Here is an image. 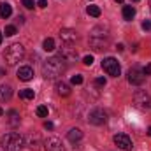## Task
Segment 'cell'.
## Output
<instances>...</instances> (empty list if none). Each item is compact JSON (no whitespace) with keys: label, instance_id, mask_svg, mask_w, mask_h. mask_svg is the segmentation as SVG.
Wrapping results in <instances>:
<instances>
[{"label":"cell","instance_id":"cell-1","mask_svg":"<svg viewBox=\"0 0 151 151\" xmlns=\"http://www.w3.org/2000/svg\"><path fill=\"white\" fill-rule=\"evenodd\" d=\"M65 69H67L65 60L62 56H53V58H47L42 63V76L46 79H56L58 76H62L65 72Z\"/></svg>","mask_w":151,"mask_h":151},{"label":"cell","instance_id":"cell-2","mask_svg":"<svg viewBox=\"0 0 151 151\" xmlns=\"http://www.w3.org/2000/svg\"><path fill=\"white\" fill-rule=\"evenodd\" d=\"M0 146L4 148V151H21L25 146V139L19 134L11 132L0 137Z\"/></svg>","mask_w":151,"mask_h":151},{"label":"cell","instance_id":"cell-3","mask_svg":"<svg viewBox=\"0 0 151 151\" xmlns=\"http://www.w3.org/2000/svg\"><path fill=\"white\" fill-rule=\"evenodd\" d=\"M25 58V47L16 42V44H11L5 51H4V60L7 62V65H16L18 62H21Z\"/></svg>","mask_w":151,"mask_h":151},{"label":"cell","instance_id":"cell-4","mask_svg":"<svg viewBox=\"0 0 151 151\" xmlns=\"http://www.w3.org/2000/svg\"><path fill=\"white\" fill-rule=\"evenodd\" d=\"M102 69L109 76H113V77H118V76L121 74V67H119L118 60L113 58V56H107V58L102 60Z\"/></svg>","mask_w":151,"mask_h":151},{"label":"cell","instance_id":"cell-5","mask_svg":"<svg viewBox=\"0 0 151 151\" xmlns=\"http://www.w3.org/2000/svg\"><path fill=\"white\" fill-rule=\"evenodd\" d=\"M88 121L91 125H104L107 121V113L104 109H100V107H95V109H91L90 114H88Z\"/></svg>","mask_w":151,"mask_h":151},{"label":"cell","instance_id":"cell-6","mask_svg":"<svg viewBox=\"0 0 151 151\" xmlns=\"http://www.w3.org/2000/svg\"><path fill=\"white\" fill-rule=\"evenodd\" d=\"M127 79H128L130 84H134V86H141V84L144 83L146 76H144V72H142L139 67H132V69L128 70V74H127Z\"/></svg>","mask_w":151,"mask_h":151},{"label":"cell","instance_id":"cell-7","mask_svg":"<svg viewBox=\"0 0 151 151\" xmlns=\"http://www.w3.org/2000/svg\"><path fill=\"white\" fill-rule=\"evenodd\" d=\"M134 104H135V107H139V109H150L151 107L150 95H148L146 91H135V93H134Z\"/></svg>","mask_w":151,"mask_h":151},{"label":"cell","instance_id":"cell-8","mask_svg":"<svg viewBox=\"0 0 151 151\" xmlns=\"http://www.w3.org/2000/svg\"><path fill=\"white\" fill-rule=\"evenodd\" d=\"M114 144H116L119 150H125V151H130L134 148V142H132V139H130L127 134H116V135H114Z\"/></svg>","mask_w":151,"mask_h":151},{"label":"cell","instance_id":"cell-9","mask_svg":"<svg viewBox=\"0 0 151 151\" xmlns=\"http://www.w3.org/2000/svg\"><path fill=\"white\" fill-rule=\"evenodd\" d=\"M44 148H46V151H65L62 141L58 137H47L44 141Z\"/></svg>","mask_w":151,"mask_h":151},{"label":"cell","instance_id":"cell-10","mask_svg":"<svg viewBox=\"0 0 151 151\" xmlns=\"http://www.w3.org/2000/svg\"><path fill=\"white\" fill-rule=\"evenodd\" d=\"M60 39H62L63 42L70 44V42L77 40V32H76V30H70V28H62V30H60Z\"/></svg>","mask_w":151,"mask_h":151},{"label":"cell","instance_id":"cell-11","mask_svg":"<svg viewBox=\"0 0 151 151\" xmlns=\"http://www.w3.org/2000/svg\"><path fill=\"white\" fill-rule=\"evenodd\" d=\"M18 77H19L21 81H30V79L34 77V69L28 67V65L19 67V70H18Z\"/></svg>","mask_w":151,"mask_h":151},{"label":"cell","instance_id":"cell-12","mask_svg":"<svg viewBox=\"0 0 151 151\" xmlns=\"http://www.w3.org/2000/svg\"><path fill=\"white\" fill-rule=\"evenodd\" d=\"M60 56H62L63 60H76V58H77V51H76L74 47H70V46L67 44V46L60 51Z\"/></svg>","mask_w":151,"mask_h":151},{"label":"cell","instance_id":"cell-13","mask_svg":"<svg viewBox=\"0 0 151 151\" xmlns=\"http://www.w3.org/2000/svg\"><path fill=\"white\" fill-rule=\"evenodd\" d=\"M70 91H72V90H70V86H69L65 81H58V83H56V93H58V95H62V97H69Z\"/></svg>","mask_w":151,"mask_h":151},{"label":"cell","instance_id":"cell-14","mask_svg":"<svg viewBox=\"0 0 151 151\" xmlns=\"http://www.w3.org/2000/svg\"><path fill=\"white\" fill-rule=\"evenodd\" d=\"M11 97H12V88L9 84H2L0 86V102H7V100H11Z\"/></svg>","mask_w":151,"mask_h":151},{"label":"cell","instance_id":"cell-15","mask_svg":"<svg viewBox=\"0 0 151 151\" xmlns=\"http://www.w3.org/2000/svg\"><path fill=\"white\" fill-rule=\"evenodd\" d=\"M19 121H21V116H19V113L18 111H9L7 113V123L11 125V127H18L19 125Z\"/></svg>","mask_w":151,"mask_h":151},{"label":"cell","instance_id":"cell-16","mask_svg":"<svg viewBox=\"0 0 151 151\" xmlns=\"http://www.w3.org/2000/svg\"><path fill=\"white\" fill-rule=\"evenodd\" d=\"M11 14H12V7H11V4H7V2H2V4H0V18L7 19Z\"/></svg>","mask_w":151,"mask_h":151},{"label":"cell","instance_id":"cell-17","mask_svg":"<svg viewBox=\"0 0 151 151\" xmlns=\"http://www.w3.org/2000/svg\"><path fill=\"white\" fill-rule=\"evenodd\" d=\"M67 137H69L70 142H79V141L83 139V132H81L79 128H72V130H69Z\"/></svg>","mask_w":151,"mask_h":151},{"label":"cell","instance_id":"cell-18","mask_svg":"<svg viewBox=\"0 0 151 151\" xmlns=\"http://www.w3.org/2000/svg\"><path fill=\"white\" fill-rule=\"evenodd\" d=\"M134 16H135V9H134L132 5H125V7H123V18H125L127 21H132Z\"/></svg>","mask_w":151,"mask_h":151},{"label":"cell","instance_id":"cell-19","mask_svg":"<svg viewBox=\"0 0 151 151\" xmlns=\"http://www.w3.org/2000/svg\"><path fill=\"white\" fill-rule=\"evenodd\" d=\"M19 97H21V99H25V100H32V99L35 97V93H34V90L25 88V90H21V91H19Z\"/></svg>","mask_w":151,"mask_h":151},{"label":"cell","instance_id":"cell-20","mask_svg":"<svg viewBox=\"0 0 151 151\" xmlns=\"http://www.w3.org/2000/svg\"><path fill=\"white\" fill-rule=\"evenodd\" d=\"M28 146L32 148V150H39V146H40V139H39V135H30L28 137Z\"/></svg>","mask_w":151,"mask_h":151},{"label":"cell","instance_id":"cell-21","mask_svg":"<svg viewBox=\"0 0 151 151\" xmlns=\"http://www.w3.org/2000/svg\"><path fill=\"white\" fill-rule=\"evenodd\" d=\"M86 12H88L90 16H93V18H99V16H100V7H97V5H88Z\"/></svg>","mask_w":151,"mask_h":151},{"label":"cell","instance_id":"cell-22","mask_svg":"<svg viewBox=\"0 0 151 151\" xmlns=\"http://www.w3.org/2000/svg\"><path fill=\"white\" fill-rule=\"evenodd\" d=\"M42 47H44V51H53V49H55V40L51 37H47L42 42Z\"/></svg>","mask_w":151,"mask_h":151},{"label":"cell","instance_id":"cell-23","mask_svg":"<svg viewBox=\"0 0 151 151\" xmlns=\"http://www.w3.org/2000/svg\"><path fill=\"white\" fill-rule=\"evenodd\" d=\"M4 34H5L7 37H12V35H16V27H12V25H7V27H5V30H4Z\"/></svg>","mask_w":151,"mask_h":151},{"label":"cell","instance_id":"cell-24","mask_svg":"<svg viewBox=\"0 0 151 151\" xmlns=\"http://www.w3.org/2000/svg\"><path fill=\"white\" fill-rule=\"evenodd\" d=\"M37 116L39 118H46V116H47V107H46V106H39L37 107Z\"/></svg>","mask_w":151,"mask_h":151},{"label":"cell","instance_id":"cell-25","mask_svg":"<svg viewBox=\"0 0 151 151\" xmlns=\"http://www.w3.org/2000/svg\"><path fill=\"white\" fill-rule=\"evenodd\" d=\"M70 83H72V84H81V83H83V76H81V74H76V76H72Z\"/></svg>","mask_w":151,"mask_h":151},{"label":"cell","instance_id":"cell-26","mask_svg":"<svg viewBox=\"0 0 151 151\" xmlns=\"http://www.w3.org/2000/svg\"><path fill=\"white\" fill-rule=\"evenodd\" d=\"M83 63H84V65H88V67H90V65H91V63H93V56H91V55H86V56H84V58H83Z\"/></svg>","mask_w":151,"mask_h":151},{"label":"cell","instance_id":"cell-27","mask_svg":"<svg viewBox=\"0 0 151 151\" xmlns=\"http://www.w3.org/2000/svg\"><path fill=\"white\" fill-rule=\"evenodd\" d=\"M95 84L97 86H106V77H97L95 79Z\"/></svg>","mask_w":151,"mask_h":151},{"label":"cell","instance_id":"cell-28","mask_svg":"<svg viewBox=\"0 0 151 151\" xmlns=\"http://www.w3.org/2000/svg\"><path fill=\"white\" fill-rule=\"evenodd\" d=\"M23 5H25L27 9H34L35 4H34V0H23Z\"/></svg>","mask_w":151,"mask_h":151},{"label":"cell","instance_id":"cell-29","mask_svg":"<svg viewBox=\"0 0 151 151\" xmlns=\"http://www.w3.org/2000/svg\"><path fill=\"white\" fill-rule=\"evenodd\" d=\"M142 72H144V76H150L151 74V63H148V65L142 69Z\"/></svg>","mask_w":151,"mask_h":151},{"label":"cell","instance_id":"cell-30","mask_svg":"<svg viewBox=\"0 0 151 151\" xmlns=\"http://www.w3.org/2000/svg\"><path fill=\"white\" fill-rule=\"evenodd\" d=\"M142 28H144V30H151V21H148V19H146V21L142 23Z\"/></svg>","mask_w":151,"mask_h":151},{"label":"cell","instance_id":"cell-31","mask_svg":"<svg viewBox=\"0 0 151 151\" xmlns=\"http://www.w3.org/2000/svg\"><path fill=\"white\" fill-rule=\"evenodd\" d=\"M44 128H46V130H53V123H51V121H46V123H44Z\"/></svg>","mask_w":151,"mask_h":151},{"label":"cell","instance_id":"cell-32","mask_svg":"<svg viewBox=\"0 0 151 151\" xmlns=\"http://www.w3.org/2000/svg\"><path fill=\"white\" fill-rule=\"evenodd\" d=\"M37 4H39V7H46L47 5V0H37Z\"/></svg>","mask_w":151,"mask_h":151},{"label":"cell","instance_id":"cell-33","mask_svg":"<svg viewBox=\"0 0 151 151\" xmlns=\"http://www.w3.org/2000/svg\"><path fill=\"white\" fill-rule=\"evenodd\" d=\"M4 72H5V70H4V69H0V76H4Z\"/></svg>","mask_w":151,"mask_h":151},{"label":"cell","instance_id":"cell-34","mask_svg":"<svg viewBox=\"0 0 151 151\" xmlns=\"http://www.w3.org/2000/svg\"><path fill=\"white\" fill-rule=\"evenodd\" d=\"M148 135H151V127L148 128Z\"/></svg>","mask_w":151,"mask_h":151},{"label":"cell","instance_id":"cell-35","mask_svg":"<svg viewBox=\"0 0 151 151\" xmlns=\"http://www.w3.org/2000/svg\"><path fill=\"white\" fill-rule=\"evenodd\" d=\"M116 4H123V0H116Z\"/></svg>","mask_w":151,"mask_h":151},{"label":"cell","instance_id":"cell-36","mask_svg":"<svg viewBox=\"0 0 151 151\" xmlns=\"http://www.w3.org/2000/svg\"><path fill=\"white\" fill-rule=\"evenodd\" d=\"M2 35H4V34H2V32H0V44H2Z\"/></svg>","mask_w":151,"mask_h":151},{"label":"cell","instance_id":"cell-37","mask_svg":"<svg viewBox=\"0 0 151 151\" xmlns=\"http://www.w3.org/2000/svg\"><path fill=\"white\" fill-rule=\"evenodd\" d=\"M2 114H4V109H2V107H0V116H2Z\"/></svg>","mask_w":151,"mask_h":151},{"label":"cell","instance_id":"cell-38","mask_svg":"<svg viewBox=\"0 0 151 151\" xmlns=\"http://www.w3.org/2000/svg\"><path fill=\"white\" fill-rule=\"evenodd\" d=\"M150 9H151V0H150Z\"/></svg>","mask_w":151,"mask_h":151},{"label":"cell","instance_id":"cell-39","mask_svg":"<svg viewBox=\"0 0 151 151\" xmlns=\"http://www.w3.org/2000/svg\"><path fill=\"white\" fill-rule=\"evenodd\" d=\"M134 2H139V0H134Z\"/></svg>","mask_w":151,"mask_h":151}]
</instances>
